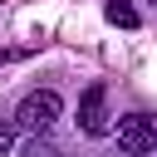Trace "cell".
Returning a JSON list of instances; mask_svg holds the SVG:
<instances>
[{
    "mask_svg": "<svg viewBox=\"0 0 157 157\" xmlns=\"http://www.w3.org/2000/svg\"><path fill=\"white\" fill-rule=\"evenodd\" d=\"M152 5H157V0H152Z\"/></svg>",
    "mask_w": 157,
    "mask_h": 157,
    "instance_id": "52a82bcc",
    "label": "cell"
},
{
    "mask_svg": "<svg viewBox=\"0 0 157 157\" xmlns=\"http://www.w3.org/2000/svg\"><path fill=\"white\" fill-rule=\"evenodd\" d=\"M78 128L88 137H108L113 132V113H108V88L103 83H88L83 98H78Z\"/></svg>",
    "mask_w": 157,
    "mask_h": 157,
    "instance_id": "3957f363",
    "label": "cell"
},
{
    "mask_svg": "<svg viewBox=\"0 0 157 157\" xmlns=\"http://www.w3.org/2000/svg\"><path fill=\"white\" fill-rule=\"evenodd\" d=\"M15 132H20V128H15V123H0V157H5V152H10V147H15Z\"/></svg>",
    "mask_w": 157,
    "mask_h": 157,
    "instance_id": "8992f818",
    "label": "cell"
},
{
    "mask_svg": "<svg viewBox=\"0 0 157 157\" xmlns=\"http://www.w3.org/2000/svg\"><path fill=\"white\" fill-rule=\"evenodd\" d=\"M20 157H64V152H59V147H54V142H44V137H29V142H25V152H20Z\"/></svg>",
    "mask_w": 157,
    "mask_h": 157,
    "instance_id": "5b68a950",
    "label": "cell"
},
{
    "mask_svg": "<svg viewBox=\"0 0 157 157\" xmlns=\"http://www.w3.org/2000/svg\"><path fill=\"white\" fill-rule=\"evenodd\" d=\"M108 20L123 25V29H137V10H132L128 0H108Z\"/></svg>",
    "mask_w": 157,
    "mask_h": 157,
    "instance_id": "277c9868",
    "label": "cell"
},
{
    "mask_svg": "<svg viewBox=\"0 0 157 157\" xmlns=\"http://www.w3.org/2000/svg\"><path fill=\"white\" fill-rule=\"evenodd\" d=\"M118 147L128 152V157H147V152H157V118L152 113H128V118H118Z\"/></svg>",
    "mask_w": 157,
    "mask_h": 157,
    "instance_id": "7a4b0ae2",
    "label": "cell"
},
{
    "mask_svg": "<svg viewBox=\"0 0 157 157\" xmlns=\"http://www.w3.org/2000/svg\"><path fill=\"white\" fill-rule=\"evenodd\" d=\"M59 118H64V98H59L54 88H34V93H25V98H20V108H15V118H10V123H15L20 132L44 137Z\"/></svg>",
    "mask_w": 157,
    "mask_h": 157,
    "instance_id": "6da1fadb",
    "label": "cell"
}]
</instances>
